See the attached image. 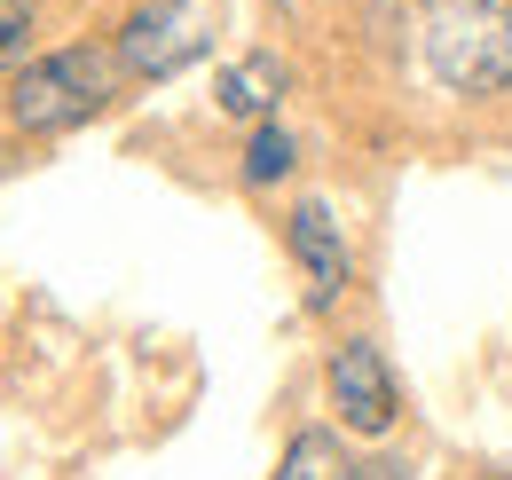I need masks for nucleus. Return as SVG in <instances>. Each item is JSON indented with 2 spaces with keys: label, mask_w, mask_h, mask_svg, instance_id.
Returning a JSON list of instances; mask_svg holds the SVG:
<instances>
[{
  "label": "nucleus",
  "mask_w": 512,
  "mask_h": 480,
  "mask_svg": "<svg viewBox=\"0 0 512 480\" xmlns=\"http://www.w3.org/2000/svg\"><path fill=\"white\" fill-rule=\"evenodd\" d=\"M426 71L449 95L512 87V0H434L426 8Z\"/></svg>",
  "instance_id": "1"
},
{
  "label": "nucleus",
  "mask_w": 512,
  "mask_h": 480,
  "mask_svg": "<svg viewBox=\"0 0 512 480\" xmlns=\"http://www.w3.org/2000/svg\"><path fill=\"white\" fill-rule=\"evenodd\" d=\"M103 87H111V63L87 56V48H64V56H40L16 71V87H8V119L24 126V134H56V126H79L95 103H103Z\"/></svg>",
  "instance_id": "2"
},
{
  "label": "nucleus",
  "mask_w": 512,
  "mask_h": 480,
  "mask_svg": "<svg viewBox=\"0 0 512 480\" xmlns=\"http://www.w3.org/2000/svg\"><path fill=\"white\" fill-rule=\"evenodd\" d=\"M205 40H213V24L190 0H142L127 16V32H119V63L134 79H174L190 56H205Z\"/></svg>",
  "instance_id": "3"
},
{
  "label": "nucleus",
  "mask_w": 512,
  "mask_h": 480,
  "mask_svg": "<svg viewBox=\"0 0 512 480\" xmlns=\"http://www.w3.org/2000/svg\"><path fill=\"white\" fill-rule=\"evenodd\" d=\"M323 386H331V410L347 433H363V441H379L386 425H394V378H386V355L371 339H347V347H331V370H323Z\"/></svg>",
  "instance_id": "4"
},
{
  "label": "nucleus",
  "mask_w": 512,
  "mask_h": 480,
  "mask_svg": "<svg viewBox=\"0 0 512 480\" xmlns=\"http://www.w3.org/2000/svg\"><path fill=\"white\" fill-rule=\"evenodd\" d=\"M292 260H300V284H308V307H331L347 292V276H355V260H347V237H339V213L308 197V205H292Z\"/></svg>",
  "instance_id": "5"
},
{
  "label": "nucleus",
  "mask_w": 512,
  "mask_h": 480,
  "mask_svg": "<svg viewBox=\"0 0 512 480\" xmlns=\"http://www.w3.org/2000/svg\"><path fill=\"white\" fill-rule=\"evenodd\" d=\"M221 111L229 119H276V103H284V63L276 56H237L221 71Z\"/></svg>",
  "instance_id": "6"
},
{
  "label": "nucleus",
  "mask_w": 512,
  "mask_h": 480,
  "mask_svg": "<svg viewBox=\"0 0 512 480\" xmlns=\"http://www.w3.org/2000/svg\"><path fill=\"white\" fill-rule=\"evenodd\" d=\"M276 480H347V457H339V441H331L323 425H308V433H292Z\"/></svg>",
  "instance_id": "7"
},
{
  "label": "nucleus",
  "mask_w": 512,
  "mask_h": 480,
  "mask_svg": "<svg viewBox=\"0 0 512 480\" xmlns=\"http://www.w3.org/2000/svg\"><path fill=\"white\" fill-rule=\"evenodd\" d=\"M292 158H300V142H292L276 119H260V126H253V142H245V181H253V189H268V181L292 174Z\"/></svg>",
  "instance_id": "8"
},
{
  "label": "nucleus",
  "mask_w": 512,
  "mask_h": 480,
  "mask_svg": "<svg viewBox=\"0 0 512 480\" xmlns=\"http://www.w3.org/2000/svg\"><path fill=\"white\" fill-rule=\"evenodd\" d=\"M32 48V8H0V71H24Z\"/></svg>",
  "instance_id": "9"
},
{
  "label": "nucleus",
  "mask_w": 512,
  "mask_h": 480,
  "mask_svg": "<svg viewBox=\"0 0 512 480\" xmlns=\"http://www.w3.org/2000/svg\"><path fill=\"white\" fill-rule=\"evenodd\" d=\"M347 480H418L402 457H371V465H347Z\"/></svg>",
  "instance_id": "10"
},
{
  "label": "nucleus",
  "mask_w": 512,
  "mask_h": 480,
  "mask_svg": "<svg viewBox=\"0 0 512 480\" xmlns=\"http://www.w3.org/2000/svg\"><path fill=\"white\" fill-rule=\"evenodd\" d=\"M0 8H32V0H0Z\"/></svg>",
  "instance_id": "11"
}]
</instances>
